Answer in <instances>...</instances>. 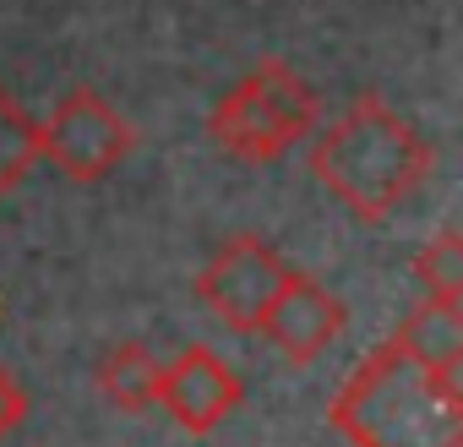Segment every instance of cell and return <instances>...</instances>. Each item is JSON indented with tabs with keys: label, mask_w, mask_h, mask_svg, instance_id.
Returning <instances> with one entry per match:
<instances>
[{
	"label": "cell",
	"mask_w": 463,
	"mask_h": 447,
	"mask_svg": "<svg viewBox=\"0 0 463 447\" xmlns=\"http://www.w3.org/2000/svg\"><path fill=\"white\" fill-rule=\"evenodd\" d=\"M430 164H436L430 142L382 93H360L311 142L317 185L365 224L398 213L430 180Z\"/></svg>",
	"instance_id": "obj_1"
},
{
	"label": "cell",
	"mask_w": 463,
	"mask_h": 447,
	"mask_svg": "<svg viewBox=\"0 0 463 447\" xmlns=\"http://www.w3.org/2000/svg\"><path fill=\"white\" fill-rule=\"evenodd\" d=\"M327 420L354 447H463V387L382 338L344 376Z\"/></svg>",
	"instance_id": "obj_2"
},
{
	"label": "cell",
	"mask_w": 463,
	"mask_h": 447,
	"mask_svg": "<svg viewBox=\"0 0 463 447\" xmlns=\"http://www.w3.org/2000/svg\"><path fill=\"white\" fill-rule=\"evenodd\" d=\"M317 126H322L317 88L279 55H268L246 77H235L223 88V99L207 109V137L246 164H279Z\"/></svg>",
	"instance_id": "obj_3"
},
{
	"label": "cell",
	"mask_w": 463,
	"mask_h": 447,
	"mask_svg": "<svg viewBox=\"0 0 463 447\" xmlns=\"http://www.w3.org/2000/svg\"><path fill=\"white\" fill-rule=\"evenodd\" d=\"M33 142H39V164H55L77 185H99L131 158L137 126L99 88H71L55 99L44 120H33Z\"/></svg>",
	"instance_id": "obj_4"
},
{
	"label": "cell",
	"mask_w": 463,
	"mask_h": 447,
	"mask_svg": "<svg viewBox=\"0 0 463 447\" xmlns=\"http://www.w3.org/2000/svg\"><path fill=\"white\" fill-rule=\"evenodd\" d=\"M289 262L262 241V235H229L207 268L196 273V295L207 311H218L235 333H257L268 306L279 300V290L289 284Z\"/></svg>",
	"instance_id": "obj_5"
},
{
	"label": "cell",
	"mask_w": 463,
	"mask_h": 447,
	"mask_svg": "<svg viewBox=\"0 0 463 447\" xmlns=\"http://www.w3.org/2000/svg\"><path fill=\"white\" fill-rule=\"evenodd\" d=\"M241 393H246L241 371L229 366L218 349H207V344H185L175 360L158 366V404H164V409L175 414V425L191 431V436L223 425L229 414L241 409Z\"/></svg>",
	"instance_id": "obj_6"
},
{
	"label": "cell",
	"mask_w": 463,
	"mask_h": 447,
	"mask_svg": "<svg viewBox=\"0 0 463 447\" xmlns=\"http://www.w3.org/2000/svg\"><path fill=\"white\" fill-rule=\"evenodd\" d=\"M349 328V306L327 290V284H317L311 273H289V284L279 290V300L268 306V317H262V338L289 360V366H311L317 355H327L333 349V338Z\"/></svg>",
	"instance_id": "obj_7"
},
{
	"label": "cell",
	"mask_w": 463,
	"mask_h": 447,
	"mask_svg": "<svg viewBox=\"0 0 463 447\" xmlns=\"http://www.w3.org/2000/svg\"><path fill=\"white\" fill-rule=\"evenodd\" d=\"M398 349L409 360H420L425 371L441 376H463V306H436V300H414V311L398 322Z\"/></svg>",
	"instance_id": "obj_8"
},
{
	"label": "cell",
	"mask_w": 463,
	"mask_h": 447,
	"mask_svg": "<svg viewBox=\"0 0 463 447\" xmlns=\"http://www.w3.org/2000/svg\"><path fill=\"white\" fill-rule=\"evenodd\" d=\"M93 382H99V393H104L115 409H126V414H142V409L158 404V360H153L147 344H137V338L115 344V349L99 360Z\"/></svg>",
	"instance_id": "obj_9"
},
{
	"label": "cell",
	"mask_w": 463,
	"mask_h": 447,
	"mask_svg": "<svg viewBox=\"0 0 463 447\" xmlns=\"http://www.w3.org/2000/svg\"><path fill=\"white\" fill-rule=\"evenodd\" d=\"M414 284L425 290L420 300H436V306H458L463 300V235L452 230H436L420 257H414Z\"/></svg>",
	"instance_id": "obj_10"
},
{
	"label": "cell",
	"mask_w": 463,
	"mask_h": 447,
	"mask_svg": "<svg viewBox=\"0 0 463 447\" xmlns=\"http://www.w3.org/2000/svg\"><path fill=\"white\" fill-rule=\"evenodd\" d=\"M39 164V142H33V120L12 104V93L0 88V202H6L23 180H28V169Z\"/></svg>",
	"instance_id": "obj_11"
},
{
	"label": "cell",
	"mask_w": 463,
	"mask_h": 447,
	"mask_svg": "<svg viewBox=\"0 0 463 447\" xmlns=\"http://www.w3.org/2000/svg\"><path fill=\"white\" fill-rule=\"evenodd\" d=\"M23 414H28V393L17 387V376H12L6 366H0V442L23 425Z\"/></svg>",
	"instance_id": "obj_12"
}]
</instances>
